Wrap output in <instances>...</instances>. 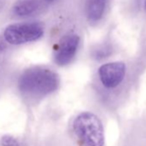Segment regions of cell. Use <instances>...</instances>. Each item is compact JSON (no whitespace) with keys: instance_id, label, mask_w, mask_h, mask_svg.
Instances as JSON below:
<instances>
[{"instance_id":"1","label":"cell","mask_w":146,"mask_h":146,"mask_svg":"<svg viewBox=\"0 0 146 146\" xmlns=\"http://www.w3.org/2000/svg\"><path fill=\"white\" fill-rule=\"evenodd\" d=\"M58 84L59 79L54 71L46 68H33L21 77L19 88L27 95L43 96L55 91Z\"/></svg>"},{"instance_id":"2","label":"cell","mask_w":146,"mask_h":146,"mask_svg":"<svg viewBox=\"0 0 146 146\" xmlns=\"http://www.w3.org/2000/svg\"><path fill=\"white\" fill-rule=\"evenodd\" d=\"M73 130L85 146H103L104 130L96 114L90 112L79 114L73 122Z\"/></svg>"},{"instance_id":"3","label":"cell","mask_w":146,"mask_h":146,"mask_svg":"<svg viewBox=\"0 0 146 146\" xmlns=\"http://www.w3.org/2000/svg\"><path fill=\"white\" fill-rule=\"evenodd\" d=\"M44 28L38 23H23L8 26L4 32L5 40L12 45H21L40 39Z\"/></svg>"},{"instance_id":"4","label":"cell","mask_w":146,"mask_h":146,"mask_svg":"<svg viewBox=\"0 0 146 146\" xmlns=\"http://www.w3.org/2000/svg\"><path fill=\"white\" fill-rule=\"evenodd\" d=\"M125 71L126 67L123 62L108 63L99 68V80L106 89H115L123 82Z\"/></svg>"},{"instance_id":"5","label":"cell","mask_w":146,"mask_h":146,"mask_svg":"<svg viewBox=\"0 0 146 146\" xmlns=\"http://www.w3.org/2000/svg\"><path fill=\"white\" fill-rule=\"evenodd\" d=\"M80 43V38L76 34L64 35L55 52L54 60L58 65H66L74 58Z\"/></svg>"},{"instance_id":"6","label":"cell","mask_w":146,"mask_h":146,"mask_svg":"<svg viewBox=\"0 0 146 146\" xmlns=\"http://www.w3.org/2000/svg\"><path fill=\"white\" fill-rule=\"evenodd\" d=\"M108 6V0H86L84 12L87 19L96 23L102 19Z\"/></svg>"},{"instance_id":"7","label":"cell","mask_w":146,"mask_h":146,"mask_svg":"<svg viewBox=\"0 0 146 146\" xmlns=\"http://www.w3.org/2000/svg\"><path fill=\"white\" fill-rule=\"evenodd\" d=\"M40 9L38 0H19L15 5L13 12L18 17H29L36 13Z\"/></svg>"},{"instance_id":"8","label":"cell","mask_w":146,"mask_h":146,"mask_svg":"<svg viewBox=\"0 0 146 146\" xmlns=\"http://www.w3.org/2000/svg\"><path fill=\"white\" fill-rule=\"evenodd\" d=\"M1 143H2V145L3 146H19V143L18 141L11 137V136H5L2 137V140H1Z\"/></svg>"},{"instance_id":"9","label":"cell","mask_w":146,"mask_h":146,"mask_svg":"<svg viewBox=\"0 0 146 146\" xmlns=\"http://www.w3.org/2000/svg\"><path fill=\"white\" fill-rule=\"evenodd\" d=\"M110 51H109V48H107V47H101V48H98L94 52V57L97 59H101V58H103L105 57H107L108 54H109Z\"/></svg>"},{"instance_id":"10","label":"cell","mask_w":146,"mask_h":146,"mask_svg":"<svg viewBox=\"0 0 146 146\" xmlns=\"http://www.w3.org/2000/svg\"><path fill=\"white\" fill-rule=\"evenodd\" d=\"M46 2H47V3H53V2H55L56 0H45Z\"/></svg>"},{"instance_id":"11","label":"cell","mask_w":146,"mask_h":146,"mask_svg":"<svg viewBox=\"0 0 146 146\" xmlns=\"http://www.w3.org/2000/svg\"><path fill=\"white\" fill-rule=\"evenodd\" d=\"M143 6H144V10L146 11V0H144V5H143Z\"/></svg>"}]
</instances>
